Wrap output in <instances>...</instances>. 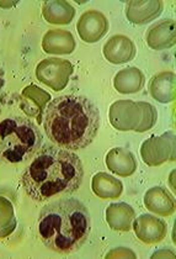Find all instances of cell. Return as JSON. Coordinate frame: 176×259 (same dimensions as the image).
I'll return each instance as SVG.
<instances>
[{"instance_id": "8fae6325", "label": "cell", "mask_w": 176, "mask_h": 259, "mask_svg": "<svg viewBox=\"0 0 176 259\" xmlns=\"http://www.w3.org/2000/svg\"><path fill=\"white\" fill-rule=\"evenodd\" d=\"M52 99L51 94L41 89L35 84H30L24 88L20 98V108L30 117H37V122L41 123L42 114L46 105Z\"/></svg>"}, {"instance_id": "4fadbf2b", "label": "cell", "mask_w": 176, "mask_h": 259, "mask_svg": "<svg viewBox=\"0 0 176 259\" xmlns=\"http://www.w3.org/2000/svg\"><path fill=\"white\" fill-rule=\"evenodd\" d=\"M144 206L160 216H170L175 212V198L166 188L153 187L144 194Z\"/></svg>"}, {"instance_id": "3957f363", "label": "cell", "mask_w": 176, "mask_h": 259, "mask_svg": "<svg viewBox=\"0 0 176 259\" xmlns=\"http://www.w3.org/2000/svg\"><path fill=\"white\" fill-rule=\"evenodd\" d=\"M37 225L42 243L60 254L79 250L91 232L90 212L77 199H60L44 205Z\"/></svg>"}, {"instance_id": "7402d4cb", "label": "cell", "mask_w": 176, "mask_h": 259, "mask_svg": "<svg viewBox=\"0 0 176 259\" xmlns=\"http://www.w3.org/2000/svg\"><path fill=\"white\" fill-rule=\"evenodd\" d=\"M16 218L14 206L9 199L0 196V238L9 237L16 229Z\"/></svg>"}, {"instance_id": "277c9868", "label": "cell", "mask_w": 176, "mask_h": 259, "mask_svg": "<svg viewBox=\"0 0 176 259\" xmlns=\"http://www.w3.org/2000/svg\"><path fill=\"white\" fill-rule=\"evenodd\" d=\"M40 128L27 117L0 120V163L20 164L31 159L42 145Z\"/></svg>"}, {"instance_id": "6da1fadb", "label": "cell", "mask_w": 176, "mask_h": 259, "mask_svg": "<svg viewBox=\"0 0 176 259\" xmlns=\"http://www.w3.org/2000/svg\"><path fill=\"white\" fill-rule=\"evenodd\" d=\"M83 179L84 165L79 156L58 146H47L24 170L21 185L33 201L44 202L75 193Z\"/></svg>"}, {"instance_id": "ffe728a7", "label": "cell", "mask_w": 176, "mask_h": 259, "mask_svg": "<svg viewBox=\"0 0 176 259\" xmlns=\"http://www.w3.org/2000/svg\"><path fill=\"white\" fill-rule=\"evenodd\" d=\"M91 189L100 199H119L124 191V184L108 173L99 171L93 177Z\"/></svg>"}, {"instance_id": "e0dca14e", "label": "cell", "mask_w": 176, "mask_h": 259, "mask_svg": "<svg viewBox=\"0 0 176 259\" xmlns=\"http://www.w3.org/2000/svg\"><path fill=\"white\" fill-rule=\"evenodd\" d=\"M108 170L120 177H130L137 170V160L131 151L124 147H114L106 154Z\"/></svg>"}, {"instance_id": "ba28073f", "label": "cell", "mask_w": 176, "mask_h": 259, "mask_svg": "<svg viewBox=\"0 0 176 259\" xmlns=\"http://www.w3.org/2000/svg\"><path fill=\"white\" fill-rule=\"evenodd\" d=\"M108 24L107 18L97 10H88L82 14L77 24V30L80 38L86 44H95L100 41L107 33Z\"/></svg>"}, {"instance_id": "5bb4252c", "label": "cell", "mask_w": 176, "mask_h": 259, "mask_svg": "<svg viewBox=\"0 0 176 259\" xmlns=\"http://www.w3.org/2000/svg\"><path fill=\"white\" fill-rule=\"evenodd\" d=\"M75 46L74 36L68 30H49L42 38V49L48 55H71Z\"/></svg>"}, {"instance_id": "44dd1931", "label": "cell", "mask_w": 176, "mask_h": 259, "mask_svg": "<svg viewBox=\"0 0 176 259\" xmlns=\"http://www.w3.org/2000/svg\"><path fill=\"white\" fill-rule=\"evenodd\" d=\"M42 15L49 24L68 25L74 19L75 9L68 2H44Z\"/></svg>"}, {"instance_id": "2e32d148", "label": "cell", "mask_w": 176, "mask_h": 259, "mask_svg": "<svg viewBox=\"0 0 176 259\" xmlns=\"http://www.w3.org/2000/svg\"><path fill=\"white\" fill-rule=\"evenodd\" d=\"M135 219L136 211L127 202H113L106 209V222L113 231L128 232Z\"/></svg>"}, {"instance_id": "52a82bcc", "label": "cell", "mask_w": 176, "mask_h": 259, "mask_svg": "<svg viewBox=\"0 0 176 259\" xmlns=\"http://www.w3.org/2000/svg\"><path fill=\"white\" fill-rule=\"evenodd\" d=\"M175 146L174 132H166L159 137H152L143 142L141 147V154L143 162L150 167L160 165L166 160L175 159V150H161L165 147Z\"/></svg>"}, {"instance_id": "5b68a950", "label": "cell", "mask_w": 176, "mask_h": 259, "mask_svg": "<svg viewBox=\"0 0 176 259\" xmlns=\"http://www.w3.org/2000/svg\"><path fill=\"white\" fill-rule=\"evenodd\" d=\"M108 117L119 131L145 132L155 125L158 114L154 106L144 101L120 100L111 105Z\"/></svg>"}, {"instance_id": "603a6c76", "label": "cell", "mask_w": 176, "mask_h": 259, "mask_svg": "<svg viewBox=\"0 0 176 259\" xmlns=\"http://www.w3.org/2000/svg\"><path fill=\"white\" fill-rule=\"evenodd\" d=\"M106 258H136L137 254L133 250L125 248V247H117L105 255Z\"/></svg>"}, {"instance_id": "d6986e66", "label": "cell", "mask_w": 176, "mask_h": 259, "mask_svg": "<svg viewBox=\"0 0 176 259\" xmlns=\"http://www.w3.org/2000/svg\"><path fill=\"white\" fill-rule=\"evenodd\" d=\"M145 84V77L141 69L128 67L120 70L113 78V87L121 94H135L141 92Z\"/></svg>"}, {"instance_id": "7c38bea8", "label": "cell", "mask_w": 176, "mask_h": 259, "mask_svg": "<svg viewBox=\"0 0 176 259\" xmlns=\"http://www.w3.org/2000/svg\"><path fill=\"white\" fill-rule=\"evenodd\" d=\"M147 45L152 50L161 51L170 49L175 45V21L172 19H164L149 27L147 36Z\"/></svg>"}, {"instance_id": "7a4b0ae2", "label": "cell", "mask_w": 176, "mask_h": 259, "mask_svg": "<svg viewBox=\"0 0 176 259\" xmlns=\"http://www.w3.org/2000/svg\"><path fill=\"white\" fill-rule=\"evenodd\" d=\"M43 127L49 141L58 147L84 150L94 142L99 132V109L83 95H61L44 109Z\"/></svg>"}, {"instance_id": "9c48e42d", "label": "cell", "mask_w": 176, "mask_h": 259, "mask_svg": "<svg viewBox=\"0 0 176 259\" xmlns=\"http://www.w3.org/2000/svg\"><path fill=\"white\" fill-rule=\"evenodd\" d=\"M133 230L139 241L145 244H155L166 237L167 225L163 219L143 213L133 220Z\"/></svg>"}, {"instance_id": "30bf717a", "label": "cell", "mask_w": 176, "mask_h": 259, "mask_svg": "<svg viewBox=\"0 0 176 259\" xmlns=\"http://www.w3.org/2000/svg\"><path fill=\"white\" fill-rule=\"evenodd\" d=\"M136 45L128 36L114 35L102 47L104 57L112 64H124L136 57Z\"/></svg>"}, {"instance_id": "9a60e30c", "label": "cell", "mask_w": 176, "mask_h": 259, "mask_svg": "<svg viewBox=\"0 0 176 259\" xmlns=\"http://www.w3.org/2000/svg\"><path fill=\"white\" fill-rule=\"evenodd\" d=\"M161 2H130L126 5V18L136 25H145L163 13Z\"/></svg>"}, {"instance_id": "cb8c5ba5", "label": "cell", "mask_w": 176, "mask_h": 259, "mask_svg": "<svg viewBox=\"0 0 176 259\" xmlns=\"http://www.w3.org/2000/svg\"><path fill=\"white\" fill-rule=\"evenodd\" d=\"M152 258H175V253L170 249H160L156 250L154 254L152 255Z\"/></svg>"}, {"instance_id": "ac0fdd59", "label": "cell", "mask_w": 176, "mask_h": 259, "mask_svg": "<svg viewBox=\"0 0 176 259\" xmlns=\"http://www.w3.org/2000/svg\"><path fill=\"white\" fill-rule=\"evenodd\" d=\"M149 93L156 101L169 104L175 100V73L164 70L149 81Z\"/></svg>"}, {"instance_id": "d4e9b609", "label": "cell", "mask_w": 176, "mask_h": 259, "mask_svg": "<svg viewBox=\"0 0 176 259\" xmlns=\"http://www.w3.org/2000/svg\"><path fill=\"white\" fill-rule=\"evenodd\" d=\"M16 3H11V4H8V3H3V2H0V7H3V8H10V7H13V5H15Z\"/></svg>"}, {"instance_id": "8992f818", "label": "cell", "mask_w": 176, "mask_h": 259, "mask_svg": "<svg viewBox=\"0 0 176 259\" xmlns=\"http://www.w3.org/2000/svg\"><path fill=\"white\" fill-rule=\"evenodd\" d=\"M74 67L72 62L62 58L49 57L36 67V78L54 92H61L68 85Z\"/></svg>"}]
</instances>
